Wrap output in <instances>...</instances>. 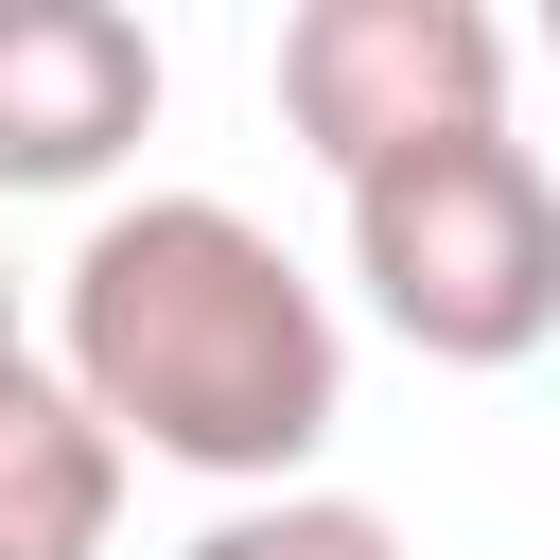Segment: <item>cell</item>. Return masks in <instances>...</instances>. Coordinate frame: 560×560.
<instances>
[{"mask_svg":"<svg viewBox=\"0 0 560 560\" xmlns=\"http://www.w3.org/2000/svg\"><path fill=\"white\" fill-rule=\"evenodd\" d=\"M52 368L105 402L122 455H175L210 490H298V455L350 420V332L298 280L280 228H245L228 192H140L70 245L52 280Z\"/></svg>","mask_w":560,"mask_h":560,"instance_id":"1","label":"cell"},{"mask_svg":"<svg viewBox=\"0 0 560 560\" xmlns=\"http://www.w3.org/2000/svg\"><path fill=\"white\" fill-rule=\"evenodd\" d=\"M18 368H35V350H18V262H0V385H18Z\"/></svg>","mask_w":560,"mask_h":560,"instance_id":"7","label":"cell"},{"mask_svg":"<svg viewBox=\"0 0 560 560\" xmlns=\"http://www.w3.org/2000/svg\"><path fill=\"white\" fill-rule=\"evenodd\" d=\"M280 122L350 175L420 158V140H490L508 122V18L490 0H298L280 18Z\"/></svg>","mask_w":560,"mask_h":560,"instance_id":"3","label":"cell"},{"mask_svg":"<svg viewBox=\"0 0 560 560\" xmlns=\"http://www.w3.org/2000/svg\"><path fill=\"white\" fill-rule=\"evenodd\" d=\"M350 280L420 368H525L560 332V175L508 122L420 140V158L350 175Z\"/></svg>","mask_w":560,"mask_h":560,"instance_id":"2","label":"cell"},{"mask_svg":"<svg viewBox=\"0 0 560 560\" xmlns=\"http://www.w3.org/2000/svg\"><path fill=\"white\" fill-rule=\"evenodd\" d=\"M158 122V35L122 0H0V192H88Z\"/></svg>","mask_w":560,"mask_h":560,"instance_id":"4","label":"cell"},{"mask_svg":"<svg viewBox=\"0 0 560 560\" xmlns=\"http://www.w3.org/2000/svg\"><path fill=\"white\" fill-rule=\"evenodd\" d=\"M122 525V438L70 368H18L0 385V560H105Z\"/></svg>","mask_w":560,"mask_h":560,"instance_id":"5","label":"cell"},{"mask_svg":"<svg viewBox=\"0 0 560 560\" xmlns=\"http://www.w3.org/2000/svg\"><path fill=\"white\" fill-rule=\"evenodd\" d=\"M192 560H402V542H385V508H350V490H262V508H228Z\"/></svg>","mask_w":560,"mask_h":560,"instance_id":"6","label":"cell"}]
</instances>
